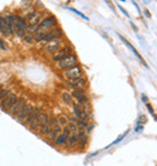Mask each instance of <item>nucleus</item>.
Wrapping results in <instances>:
<instances>
[{
  "mask_svg": "<svg viewBox=\"0 0 157 166\" xmlns=\"http://www.w3.org/2000/svg\"><path fill=\"white\" fill-rule=\"evenodd\" d=\"M63 36V30L61 28L51 29L46 33H40L34 35V40L36 42H51V41H57Z\"/></svg>",
  "mask_w": 157,
  "mask_h": 166,
  "instance_id": "f257e3e1",
  "label": "nucleus"
},
{
  "mask_svg": "<svg viewBox=\"0 0 157 166\" xmlns=\"http://www.w3.org/2000/svg\"><path fill=\"white\" fill-rule=\"evenodd\" d=\"M61 99L62 101L65 103V105H69V106H73V97H71V94L70 93H68V92H63L62 94H61Z\"/></svg>",
  "mask_w": 157,
  "mask_h": 166,
  "instance_id": "6ab92c4d",
  "label": "nucleus"
},
{
  "mask_svg": "<svg viewBox=\"0 0 157 166\" xmlns=\"http://www.w3.org/2000/svg\"><path fill=\"white\" fill-rule=\"evenodd\" d=\"M23 40L27 42V43H33V40H34V36L30 34H26V36L23 37Z\"/></svg>",
  "mask_w": 157,
  "mask_h": 166,
  "instance_id": "b1692460",
  "label": "nucleus"
},
{
  "mask_svg": "<svg viewBox=\"0 0 157 166\" xmlns=\"http://www.w3.org/2000/svg\"><path fill=\"white\" fill-rule=\"evenodd\" d=\"M66 86L70 87L73 90L74 89H84V87L86 86V80L84 77H79L75 80H69L66 81Z\"/></svg>",
  "mask_w": 157,
  "mask_h": 166,
  "instance_id": "9b49d317",
  "label": "nucleus"
},
{
  "mask_svg": "<svg viewBox=\"0 0 157 166\" xmlns=\"http://www.w3.org/2000/svg\"><path fill=\"white\" fill-rule=\"evenodd\" d=\"M71 97H73V99H75L77 101V100H80L81 98L86 97V93H85L84 89H74L71 92Z\"/></svg>",
  "mask_w": 157,
  "mask_h": 166,
  "instance_id": "aec40b11",
  "label": "nucleus"
},
{
  "mask_svg": "<svg viewBox=\"0 0 157 166\" xmlns=\"http://www.w3.org/2000/svg\"><path fill=\"white\" fill-rule=\"evenodd\" d=\"M0 33L2 34L4 36H9V35H11L9 23H7L6 18H2V17H0Z\"/></svg>",
  "mask_w": 157,
  "mask_h": 166,
  "instance_id": "f3484780",
  "label": "nucleus"
},
{
  "mask_svg": "<svg viewBox=\"0 0 157 166\" xmlns=\"http://www.w3.org/2000/svg\"><path fill=\"white\" fill-rule=\"evenodd\" d=\"M2 89H4V88H2V86H0V92H1Z\"/></svg>",
  "mask_w": 157,
  "mask_h": 166,
  "instance_id": "bb28decb",
  "label": "nucleus"
},
{
  "mask_svg": "<svg viewBox=\"0 0 157 166\" xmlns=\"http://www.w3.org/2000/svg\"><path fill=\"white\" fill-rule=\"evenodd\" d=\"M73 52H74V51H73V47H71V46H65V47L61 48L56 54L52 56V60L56 62V63H59V62H62L64 59L69 58L70 56H73Z\"/></svg>",
  "mask_w": 157,
  "mask_h": 166,
  "instance_id": "f03ea898",
  "label": "nucleus"
},
{
  "mask_svg": "<svg viewBox=\"0 0 157 166\" xmlns=\"http://www.w3.org/2000/svg\"><path fill=\"white\" fill-rule=\"evenodd\" d=\"M63 45V41L61 40H57V41H51V42H47L45 46H44V51L46 53H50V54H56Z\"/></svg>",
  "mask_w": 157,
  "mask_h": 166,
  "instance_id": "0eeeda50",
  "label": "nucleus"
},
{
  "mask_svg": "<svg viewBox=\"0 0 157 166\" xmlns=\"http://www.w3.org/2000/svg\"><path fill=\"white\" fill-rule=\"evenodd\" d=\"M0 47H1L2 49H7V47H6V45L2 42V40H0Z\"/></svg>",
  "mask_w": 157,
  "mask_h": 166,
  "instance_id": "a878e982",
  "label": "nucleus"
},
{
  "mask_svg": "<svg viewBox=\"0 0 157 166\" xmlns=\"http://www.w3.org/2000/svg\"><path fill=\"white\" fill-rule=\"evenodd\" d=\"M76 64H77V58H76L75 54H73V56H70L69 58H66V59H64L62 62L57 63V67H58V69H62V70H68V69H71V67L76 66Z\"/></svg>",
  "mask_w": 157,
  "mask_h": 166,
  "instance_id": "423d86ee",
  "label": "nucleus"
},
{
  "mask_svg": "<svg viewBox=\"0 0 157 166\" xmlns=\"http://www.w3.org/2000/svg\"><path fill=\"white\" fill-rule=\"evenodd\" d=\"M58 124H59L62 128H65V127H68L69 120H68V118H66V117L61 116V117H58Z\"/></svg>",
  "mask_w": 157,
  "mask_h": 166,
  "instance_id": "4be33fe9",
  "label": "nucleus"
},
{
  "mask_svg": "<svg viewBox=\"0 0 157 166\" xmlns=\"http://www.w3.org/2000/svg\"><path fill=\"white\" fill-rule=\"evenodd\" d=\"M66 147L68 148H74L75 146L79 144V137H77V133H71L70 136L68 137V141H66Z\"/></svg>",
  "mask_w": 157,
  "mask_h": 166,
  "instance_id": "a211bd4d",
  "label": "nucleus"
},
{
  "mask_svg": "<svg viewBox=\"0 0 157 166\" xmlns=\"http://www.w3.org/2000/svg\"><path fill=\"white\" fill-rule=\"evenodd\" d=\"M40 18H41V12H39V11L29 12L27 15L28 25H30V27H37L40 24Z\"/></svg>",
  "mask_w": 157,
  "mask_h": 166,
  "instance_id": "f8f14e48",
  "label": "nucleus"
},
{
  "mask_svg": "<svg viewBox=\"0 0 157 166\" xmlns=\"http://www.w3.org/2000/svg\"><path fill=\"white\" fill-rule=\"evenodd\" d=\"M56 24H57L56 18L50 16V17H45V18H42V19L40 21V24L37 25V28L41 29V30H44V32H48L50 28L55 27Z\"/></svg>",
  "mask_w": 157,
  "mask_h": 166,
  "instance_id": "6e6552de",
  "label": "nucleus"
},
{
  "mask_svg": "<svg viewBox=\"0 0 157 166\" xmlns=\"http://www.w3.org/2000/svg\"><path fill=\"white\" fill-rule=\"evenodd\" d=\"M76 125H77V128H79L80 130H85V131H86L87 128L90 127V125H88V122H86V120H79Z\"/></svg>",
  "mask_w": 157,
  "mask_h": 166,
  "instance_id": "412c9836",
  "label": "nucleus"
},
{
  "mask_svg": "<svg viewBox=\"0 0 157 166\" xmlns=\"http://www.w3.org/2000/svg\"><path fill=\"white\" fill-rule=\"evenodd\" d=\"M48 119H50V117H48V114H47L46 112H40L39 116L36 117V119L29 125V129L33 130V131L39 130L41 125H44V124H46V123L48 122Z\"/></svg>",
  "mask_w": 157,
  "mask_h": 166,
  "instance_id": "7ed1b4c3",
  "label": "nucleus"
},
{
  "mask_svg": "<svg viewBox=\"0 0 157 166\" xmlns=\"http://www.w3.org/2000/svg\"><path fill=\"white\" fill-rule=\"evenodd\" d=\"M39 113H40V107H34V108H33V111L29 113V116L26 118V120H24L23 123H24L26 125H28V127H29L31 123L36 119V117L39 116Z\"/></svg>",
  "mask_w": 157,
  "mask_h": 166,
  "instance_id": "dca6fc26",
  "label": "nucleus"
},
{
  "mask_svg": "<svg viewBox=\"0 0 157 166\" xmlns=\"http://www.w3.org/2000/svg\"><path fill=\"white\" fill-rule=\"evenodd\" d=\"M68 120H69V123H74V124H77V122L80 120L77 117H75V116H70L69 118H68Z\"/></svg>",
  "mask_w": 157,
  "mask_h": 166,
  "instance_id": "393cba45",
  "label": "nucleus"
},
{
  "mask_svg": "<svg viewBox=\"0 0 157 166\" xmlns=\"http://www.w3.org/2000/svg\"><path fill=\"white\" fill-rule=\"evenodd\" d=\"M57 123H58V118H56V117H51L46 124H44V125L40 127V129L37 130L39 135H41V136H47L48 134L52 131L53 127H55Z\"/></svg>",
  "mask_w": 157,
  "mask_h": 166,
  "instance_id": "20e7f679",
  "label": "nucleus"
},
{
  "mask_svg": "<svg viewBox=\"0 0 157 166\" xmlns=\"http://www.w3.org/2000/svg\"><path fill=\"white\" fill-rule=\"evenodd\" d=\"M16 100H17V97H16V94H13V93H10L5 99L1 101V103H0V106H1V108L2 110H5V111H10V108L13 106V103L16 102Z\"/></svg>",
  "mask_w": 157,
  "mask_h": 166,
  "instance_id": "9d476101",
  "label": "nucleus"
},
{
  "mask_svg": "<svg viewBox=\"0 0 157 166\" xmlns=\"http://www.w3.org/2000/svg\"><path fill=\"white\" fill-rule=\"evenodd\" d=\"M63 76H64L65 78H68V80H75V78L82 77V69L76 65V66L71 67V69L64 70Z\"/></svg>",
  "mask_w": 157,
  "mask_h": 166,
  "instance_id": "39448f33",
  "label": "nucleus"
},
{
  "mask_svg": "<svg viewBox=\"0 0 157 166\" xmlns=\"http://www.w3.org/2000/svg\"><path fill=\"white\" fill-rule=\"evenodd\" d=\"M27 103H26V99L24 98H17V100H16V102L13 103V106L10 108V114L11 116H17L22 110H23V107L26 106Z\"/></svg>",
  "mask_w": 157,
  "mask_h": 166,
  "instance_id": "1a4fd4ad",
  "label": "nucleus"
},
{
  "mask_svg": "<svg viewBox=\"0 0 157 166\" xmlns=\"http://www.w3.org/2000/svg\"><path fill=\"white\" fill-rule=\"evenodd\" d=\"M62 131H63V128L61 127V125H59V124H58V123H57V124L53 127L52 131L47 135V138H48V141L53 143V142L56 141V138H57V137H58V136L62 134Z\"/></svg>",
  "mask_w": 157,
  "mask_h": 166,
  "instance_id": "2eb2a0df",
  "label": "nucleus"
},
{
  "mask_svg": "<svg viewBox=\"0 0 157 166\" xmlns=\"http://www.w3.org/2000/svg\"><path fill=\"white\" fill-rule=\"evenodd\" d=\"M33 108H34V107H33L31 105L27 103V105L23 107V110H22V111H21V112L16 116V119H17L18 122H24V120H26V118L29 116V113L33 111Z\"/></svg>",
  "mask_w": 157,
  "mask_h": 166,
  "instance_id": "4468645a",
  "label": "nucleus"
},
{
  "mask_svg": "<svg viewBox=\"0 0 157 166\" xmlns=\"http://www.w3.org/2000/svg\"><path fill=\"white\" fill-rule=\"evenodd\" d=\"M10 93H11V90H10V89H2V90L0 92V103H1V101L5 99V98H6Z\"/></svg>",
  "mask_w": 157,
  "mask_h": 166,
  "instance_id": "5701e85b",
  "label": "nucleus"
},
{
  "mask_svg": "<svg viewBox=\"0 0 157 166\" xmlns=\"http://www.w3.org/2000/svg\"><path fill=\"white\" fill-rule=\"evenodd\" d=\"M70 134H71V131L69 130V128L65 127V128L63 129L62 134H61V135L56 138V141L53 142V144H55V146H62V144H64V143H66L68 137L70 136Z\"/></svg>",
  "mask_w": 157,
  "mask_h": 166,
  "instance_id": "ddd939ff",
  "label": "nucleus"
}]
</instances>
